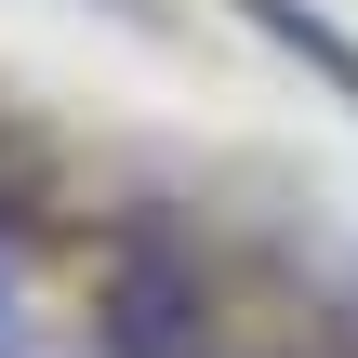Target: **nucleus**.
<instances>
[{"mask_svg": "<svg viewBox=\"0 0 358 358\" xmlns=\"http://www.w3.org/2000/svg\"><path fill=\"white\" fill-rule=\"evenodd\" d=\"M93 332L106 358H213V279H199V252L173 239V226H120V252H106V292H93Z\"/></svg>", "mask_w": 358, "mask_h": 358, "instance_id": "f257e3e1", "label": "nucleus"}, {"mask_svg": "<svg viewBox=\"0 0 358 358\" xmlns=\"http://www.w3.org/2000/svg\"><path fill=\"white\" fill-rule=\"evenodd\" d=\"M239 13H252L266 40H292V53H306V66H319V80H332V93L358 106V40L332 27V13H306V0H239Z\"/></svg>", "mask_w": 358, "mask_h": 358, "instance_id": "f03ea898", "label": "nucleus"}, {"mask_svg": "<svg viewBox=\"0 0 358 358\" xmlns=\"http://www.w3.org/2000/svg\"><path fill=\"white\" fill-rule=\"evenodd\" d=\"M213 358H226V345H213Z\"/></svg>", "mask_w": 358, "mask_h": 358, "instance_id": "7ed1b4c3", "label": "nucleus"}]
</instances>
